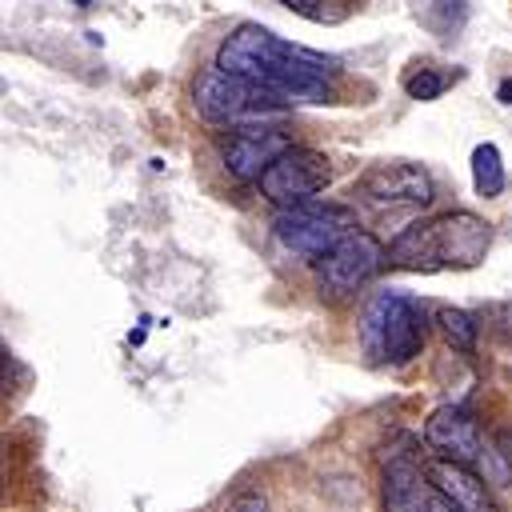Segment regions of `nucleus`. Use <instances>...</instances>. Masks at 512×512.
Returning <instances> with one entry per match:
<instances>
[{
    "label": "nucleus",
    "mask_w": 512,
    "mask_h": 512,
    "mask_svg": "<svg viewBox=\"0 0 512 512\" xmlns=\"http://www.w3.org/2000/svg\"><path fill=\"white\" fill-rule=\"evenodd\" d=\"M216 68L268 88L284 104H328L340 84V64L332 56L292 44L260 24L232 28L216 52Z\"/></svg>",
    "instance_id": "1"
},
{
    "label": "nucleus",
    "mask_w": 512,
    "mask_h": 512,
    "mask_svg": "<svg viewBox=\"0 0 512 512\" xmlns=\"http://www.w3.org/2000/svg\"><path fill=\"white\" fill-rule=\"evenodd\" d=\"M492 248V224L476 212H436L428 220H416L396 232V240L384 248L388 268L408 272H464L476 268Z\"/></svg>",
    "instance_id": "2"
},
{
    "label": "nucleus",
    "mask_w": 512,
    "mask_h": 512,
    "mask_svg": "<svg viewBox=\"0 0 512 512\" xmlns=\"http://www.w3.org/2000/svg\"><path fill=\"white\" fill-rule=\"evenodd\" d=\"M428 340V304L404 288L376 292L360 312V348L376 364H408Z\"/></svg>",
    "instance_id": "3"
},
{
    "label": "nucleus",
    "mask_w": 512,
    "mask_h": 512,
    "mask_svg": "<svg viewBox=\"0 0 512 512\" xmlns=\"http://www.w3.org/2000/svg\"><path fill=\"white\" fill-rule=\"evenodd\" d=\"M192 100H196V112L208 124H220V128L280 124L284 112H288V104L280 96H272L268 88H260V84H252L244 76L220 72V68H208V72L196 76Z\"/></svg>",
    "instance_id": "4"
},
{
    "label": "nucleus",
    "mask_w": 512,
    "mask_h": 512,
    "mask_svg": "<svg viewBox=\"0 0 512 512\" xmlns=\"http://www.w3.org/2000/svg\"><path fill=\"white\" fill-rule=\"evenodd\" d=\"M276 240L304 256V260H320L328 256L344 236L356 232V212L348 204H332V200H308L296 208H280L272 220Z\"/></svg>",
    "instance_id": "5"
},
{
    "label": "nucleus",
    "mask_w": 512,
    "mask_h": 512,
    "mask_svg": "<svg viewBox=\"0 0 512 512\" xmlns=\"http://www.w3.org/2000/svg\"><path fill=\"white\" fill-rule=\"evenodd\" d=\"M332 180V164L324 152L316 148H300L292 144L256 184L264 192V200H272L276 208H296V204H308L316 200V192H324Z\"/></svg>",
    "instance_id": "6"
},
{
    "label": "nucleus",
    "mask_w": 512,
    "mask_h": 512,
    "mask_svg": "<svg viewBox=\"0 0 512 512\" xmlns=\"http://www.w3.org/2000/svg\"><path fill=\"white\" fill-rule=\"evenodd\" d=\"M424 440H428V448L436 452V460L460 464V468H468V472H476V476L488 472L492 452H488L484 432H480V424H476L472 412H464V408H456V404L436 408V412L428 416V424H424Z\"/></svg>",
    "instance_id": "7"
},
{
    "label": "nucleus",
    "mask_w": 512,
    "mask_h": 512,
    "mask_svg": "<svg viewBox=\"0 0 512 512\" xmlns=\"http://www.w3.org/2000/svg\"><path fill=\"white\" fill-rule=\"evenodd\" d=\"M356 196L372 208H424L432 204L436 188L428 168L408 160H380L356 180Z\"/></svg>",
    "instance_id": "8"
},
{
    "label": "nucleus",
    "mask_w": 512,
    "mask_h": 512,
    "mask_svg": "<svg viewBox=\"0 0 512 512\" xmlns=\"http://www.w3.org/2000/svg\"><path fill=\"white\" fill-rule=\"evenodd\" d=\"M380 268H384V244L372 232H360V228L352 236H344L328 256L316 260V276H320V288L328 296H352Z\"/></svg>",
    "instance_id": "9"
},
{
    "label": "nucleus",
    "mask_w": 512,
    "mask_h": 512,
    "mask_svg": "<svg viewBox=\"0 0 512 512\" xmlns=\"http://www.w3.org/2000/svg\"><path fill=\"white\" fill-rule=\"evenodd\" d=\"M288 148H292V140L280 132V124L228 128L220 136V160H224L228 176H236V180H260Z\"/></svg>",
    "instance_id": "10"
},
{
    "label": "nucleus",
    "mask_w": 512,
    "mask_h": 512,
    "mask_svg": "<svg viewBox=\"0 0 512 512\" xmlns=\"http://www.w3.org/2000/svg\"><path fill=\"white\" fill-rule=\"evenodd\" d=\"M380 492H384V512H428L432 484H428V476H424L408 440L384 456Z\"/></svg>",
    "instance_id": "11"
},
{
    "label": "nucleus",
    "mask_w": 512,
    "mask_h": 512,
    "mask_svg": "<svg viewBox=\"0 0 512 512\" xmlns=\"http://www.w3.org/2000/svg\"><path fill=\"white\" fill-rule=\"evenodd\" d=\"M504 184H508V176H504V156H500V148H496L492 140L476 144V148H472V188H476V196L496 200V196L504 192Z\"/></svg>",
    "instance_id": "12"
},
{
    "label": "nucleus",
    "mask_w": 512,
    "mask_h": 512,
    "mask_svg": "<svg viewBox=\"0 0 512 512\" xmlns=\"http://www.w3.org/2000/svg\"><path fill=\"white\" fill-rule=\"evenodd\" d=\"M436 324H440L444 340H448L456 352H464V356H472V352H476L480 324H476V316H472V312H464V308H440V312H436Z\"/></svg>",
    "instance_id": "13"
},
{
    "label": "nucleus",
    "mask_w": 512,
    "mask_h": 512,
    "mask_svg": "<svg viewBox=\"0 0 512 512\" xmlns=\"http://www.w3.org/2000/svg\"><path fill=\"white\" fill-rule=\"evenodd\" d=\"M452 80H456V72H444V68H436V64H416V68L404 76V92H408L412 100H440Z\"/></svg>",
    "instance_id": "14"
},
{
    "label": "nucleus",
    "mask_w": 512,
    "mask_h": 512,
    "mask_svg": "<svg viewBox=\"0 0 512 512\" xmlns=\"http://www.w3.org/2000/svg\"><path fill=\"white\" fill-rule=\"evenodd\" d=\"M280 4H288L292 12H300V16H308V20L336 24V20H344V16L352 12L356 0H280Z\"/></svg>",
    "instance_id": "15"
},
{
    "label": "nucleus",
    "mask_w": 512,
    "mask_h": 512,
    "mask_svg": "<svg viewBox=\"0 0 512 512\" xmlns=\"http://www.w3.org/2000/svg\"><path fill=\"white\" fill-rule=\"evenodd\" d=\"M224 512H268V500L260 492H240Z\"/></svg>",
    "instance_id": "16"
},
{
    "label": "nucleus",
    "mask_w": 512,
    "mask_h": 512,
    "mask_svg": "<svg viewBox=\"0 0 512 512\" xmlns=\"http://www.w3.org/2000/svg\"><path fill=\"white\" fill-rule=\"evenodd\" d=\"M436 12H440L444 28H456L464 20V0H436Z\"/></svg>",
    "instance_id": "17"
},
{
    "label": "nucleus",
    "mask_w": 512,
    "mask_h": 512,
    "mask_svg": "<svg viewBox=\"0 0 512 512\" xmlns=\"http://www.w3.org/2000/svg\"><path fill=\"white\" fill-rule=\"evenodd\" d=\"M428 512H460V508H456L440 488H432V496H428Z\"/></svg>",
    "instance_id": "18"
},
{
    "label": "nucleus",
    "mask_w": 512,
    "mask_h": 512,
    "mask_svg": "<svg viewBox=\"0 0 512 512\" xmlns=\"http://www.w3.org/2000/svg\"><path fill=\"white\" fill-rule=\"evenodd\" d=\"M4 468H8V444L0 440V496H4Z\"/></svg>",
    "instance_id": "19"
},
{
    "label": "nucleus",
    "mask_w": 512,
    "mask_h": 512,
    "mask_svg": "<svg viewBox=\"0 0 512 512\" xmlns=\"http://www.w3.org/2000/svg\"><path fill=\"white\" fill-rule=\"evenodd\" d=\"M500 100H504V104H512V80H504V84H500Z\"/></svg>",
    "instance_id": "20"
},
{
    "label": "nucleus",
    "mask_w": 512,
    "mask_h": 512,
    "mask_svg": "<svg viewBox=\"0 0 512 512\" xmlns=\"http://www.w3.org/2000/svg\"><path fill=\"white\" fill-rule=\"evenodd\" d=\"M72 4H76V8H88V4H92V0H72Z\"/></svg>",
    "instance_id": "21"
}]
</instances>
